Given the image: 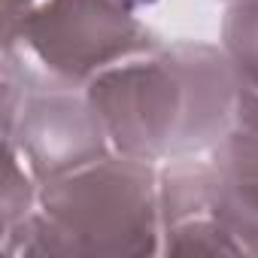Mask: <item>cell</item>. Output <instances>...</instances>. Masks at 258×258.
Instances as JSON below:
<instances>
[{"label": "cell", "instance_id": "1", "mask_svg": "<svg viewBox=\"0 0 258 258\" xmlns=\"http://www.w3.org/2000/svg\"><path fill=\"white\" fill-rule=\"evenodd\" d=\"M127 28L124 13H115L109 0H46L43 10L22 19V40L46 67L76 76L115 55V40H127Z\"/></svg>", "mask_w": 258, "mask_h": 258}]
</instances>
